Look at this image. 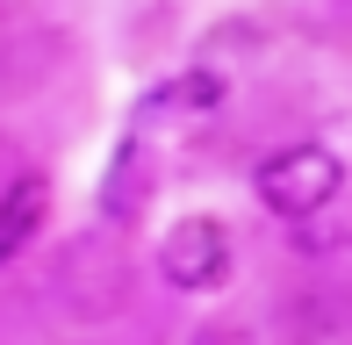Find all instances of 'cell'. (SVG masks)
<instances>
[{
	"mask_svg": "<svg viewBox=\"0 0 352 345\" xmlns=\"http://www.w3.org/2000/svg\"><path fill=\"white\" fill-rule=\"evenodd\" d=\"M43 223H51V180L43 172H8V187H0V266L14 252H29Z\"/></svg>",
	"mask_w": 352,
	"mask_h": 345,
	"instance_id": "4",
	"label": "cell"
},
{
	"mask_svg": "<svg viewBox=\"0 0 352 345\" xmlns=\"http://www.w3.org/2000/svg\"><path fill=\"white\" fill-rule=\"evenodd\" d=\"M223 108V80L216 72H180V80H166V87H151L137 101V122H130V137H166V130H195V122H209Z\"/></svg>",
	"mask_w": 352,
	"mask_h": 345,
	"instance_id": "3",
	"label": "cell"
},
{
	"mask_svg": "<svg viewBox=\"0 0 352 345\" xmlns=\"http://www.w3.org/2000/svg\"><path fill=\"white\" fill-rule=\"evenodd\" d=\"M230 230L216 216H180V223L158 238V274L173 280L180 295H216L230 280Z\"/></svg>",
	"mask_w": 352,
	"mask_h": 345,
	"instance_id": "2",
	"label": "cell"
},
{
	"mask_svg": "<svg viewBox=\"0 0 352 345\" xmlns=\"http://www.w3.org/2000/svg\"><path fill=\"white\" fill-rule=\"evenodd\" d=\"M252 187H259V201L280 216V223H295V216H316V209L338 201L345 159H338L331 144H280V151H266V159H259Z\"/></svg>",
	"mask_w": 352,
	"mask_h": 345,
	"instance_id": "1",
	"label": "cell"
},
{
	"mask_svg": "<svg viewBox=\"0 0 352 345\" xmlns=\"http://www.w3.org/2000/svg\"><path fill=\"white\" fill-rule=\"evenodd\" d=\"M158 172H151V144L144 137H122L116 159H108V180H101V216H144V201H151Z\"/></svg>",
	"mask_w": 352,
	"mask_h": 345,
	"instance_id": "5",
	"label": "cell"
}]
</instances>
